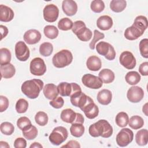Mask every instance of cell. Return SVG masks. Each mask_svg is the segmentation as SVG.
<instances>
[{
    "mask_svg": "<svg viewBox=\"0 0 148 148\" xmlns=\"http://www.w3.org/2000/svg\"><path fill=\"white\" fill-rule=\"evenodd\" d=\"M43 94L45 97L49 99H53L58 95L57 86L53 83L46 84L43 87Z\"/></svg>",
    "mask_w": 148,
    "mask_h": 148,
    "instance_id": "obj_21",
    "label": "cell"
},
{
    "mask_svg": "<svg viewBox=\"0 0 148 148\" xmlns=\"http://www.w3.org/2000/svg\"><path fill=\"white\" fill-rule=\"evenodd\" d=\"M9 106L8 99L3 95L0 96V112H3L6 110Z\"/></svg>",
    "mask_w": 148,
    "mask_h": 148,
    "instance_id": "obj_47",
    "label": "cell"
},
{
    "mask_svg": "<svg viewBox=\"0 0 148 148\" xmlns=\"http://www.w3.org/2000/svg\"><path fill=\"white\" fill-rule=\"evenodd\" d=\"M139 51L142 56L145 58H148V39H143L139 43Z\"/></svg>",
    "mask_w": 148,
    "mask_h": 148,
    "instance_id": "obj_42",
    "label": "cell"
},
{
    "mask_svg": "<svg viewBox=\"0 0 148 148\" xmlns=\"http://www.w3.org/2000/svg\"><path fill=\"white\" fill-rule=\"evenodd\" d=\"M73 60L72 53L66 49L62 50L55 54L52 58L53 65L58 68H64L69 65Z\"/></svg>",
    "mask_w": 148,
    "mask_h": 148,
    "instance_id": "obj_4",
    "label": "cell"
},
{
    "mask_svg": "<svg viewBox=\"0 0 148 148\" xmlns=\"http://www.w3.org/2000/svg\"><path fill=\"white\" fill-rule=\"evenodd\" d=\"M127 6V2L125 0H112L110 3V9L116 13L123 12Z\"/></svg>",
    "mask_w": 148,
    "mask_h": 148,
    "instance_id": "obj_27",
    "label": "cell"
},
{
    "mask_svg": "<svg viewBox=\"0 0 148 148\" xmlns=\"http://www.w3.org/2000/svg\"><path fill=\"white\" fill-rule=\"evenodd\" d=\"M27 146V141L23 138H17L14 142V147L15 148H25Z\"/></svg>",
    "mask_w": 148,
    "mask_h": 148,
    "instance_id": "obj_48",
    "label": "cell"
},
{
    "mask_svg": "<svg viewBox=\"0 0 148 148\" xmlns=\"http://www.w3.org/2000/svg\"><path fill=\"white\" fill-rule=\"evenodd\" d=\"M11 53L7 48L0 49V64L1 65L10 63L11 60Z\"/></svg>",
    "mask_w": 148,
    "mask_h": 148,
    "instance_id": "obj_35",
    "label": "cell"
},
{
    "mask_svg": "<svg viewBox=\"0 0 148 148\" xmlns=\"http://www.w3.org/2000/svg\"><path fill=\"white\" fill-rule=\"evenodd\" d=\"M96 50L98 54L103 56L108 60H113L116 57L114 47L109 43L102 41L96 45Z\"/></svg>",
    "mask_w": 148,
    "mask_h": 148,
    "instance_id": "obj_7",
    "label": "cell"
},
{
    "mask_svg": "<svg viewBox=\"0 0 148 148\" xmlns=\"http://www.w3.org/2000/svg\"><path fill=\"white\" fill-rule=\"evenodd\" d=\"M147 103H146L143 107V109H142V110H143V112L147 116Z\"/></svg>",
    "mask_w": 148,
    "mask_h": 148,
    "instance_id": "obj_55",
    "label": "cell"
},
{
    "mask_svg": "<svg viewBox=\"0 0 148 148\" xmlns=\"http://www.w3.org/2000/svg\"><path fill=\"white\" fill-rule=\"evenodd\" d=\"M88 132L92 137L102 136L108 138L112 136L113 128L108 121L102 119L91 124L89 127Z\"/></svg>",
    "mask_w": 148,
    "mask_h": 148,
    "instance_id": "obj_2",
    "label": "cell"
},
{
    "mask_svg": "<svg viewBox=\"0 0 148 148\" xmlns=\"http://www.w3.org/2000/svg\"><path fill=\"white\" fill-rule=\"evenodd\" d=\"M134 139V133L128 128L121 129L116 136V143L120 147H125L129 145Z\"/></svg>",
    "mask_w": 148,
    "mask_h": 148,
    "instance_id": "obj_8",
    "label": "cell"
},
{
    "mask_svg": "<svg viewBox=\"0 0 148 148\" xmlns=\"http://www.w3.org/2000/svg\"><path fill=\"white\" fill-rule=\"evenodd\" d=\"M84 120V119L83 115L79 113H76V117L75 121L73 123L83 124Z\"/></svg>",
    "mask_w": 148,
    "mask_h": 148,
    "instance_id": "obj_52",
    "label": "cell"
},
{
    "mask_svg": "<svg viewBox=\"0 0 148 148\" xmlns=\"http://www.w3.org/2000/svg\"><path fill=\"white\" fill-rule=\"evenodd\" d=\"M43 13V18L47 22L53 23L58 17L59 9L55 5L49 4L44 8Z\"/></svg>",
    "mask_w": 148,
    "mask_h": 148,
    "instance_id": "obj_11",
    "label": "cell"
},
{
    "mask_svg": "<svg viewBox=\"0 0 148 148\" xmlns=\"http://www.w3.org/2000/svg\"><path fill=\"white\" fill-rule=\"evenodd\" d=\"M148 131L146 129L139 130L135 135L136 143L139 146H145L147 143Z\"/></svg>",
    "mask_w": 148,
    "mask_h": 148,
    "instance_id": "obj_26",
    "label": "cell"
},
{
    "mask_svg": "<svg viewBox=\"0 0 148 148\" xmlns=\"http://www.w3.org/2000/svg\"><path fill=\"white\" fill-rule=\"evenodd\" d=\"M84 127L83 124L72 123L70 127V132L72 136L79 138L82 136L84 132Z\"/></svg>",
    "mask_w": 148,
    "mask_h": 148,
    "instance_id": "obj_29",
    "label": "cell"
},
{
    "mask_svg": "<svg viewBox=\"0 0 148 148\" xmlns=\"http://www.w3.org/2000/svg\"><path fill=\"white\" fill-rule=\"evenodd\" d=\"M139 72L143 76L148 75V62H144L139 65Z\"/></svg>",
    "mask_w": 148,
    "mask_h": 148,
    "instance_id": "obj_49",
    "label": "cell"
},
{
    "mask_svg": "<svg viewBox=\"0 0 148 148\" xmlns=\"http://www.w3.org/2000/svg\"><path fill=\"white\" fill-rule=\"evenodd\" d=\"M98 77L103 83L109 84L113 82L115 76L112 70L109 69H103L99 72Z\"/></svg>",
    "mask_w": 148,
    "mask_h": 148,
    "instance_id": "obj_24",
    "label": "cell"
},
{
    "mask_svg": "<svg viewBox=\"0 0 148 148\" xmlns=\"http://www.w3.org/2000/svg\"><path fill=\"white\" fill-rule=\"evenodd\" d=\"M0 147H7L9 148L10 146L8 145V143L4 141H1L0 142Z\"/></svg>",
    "mask_w": 148,
    "mask_h": 148,
    "instance_id": "obj_54",
    "label": "cell"
},
{
    "mask_svg": "<svg viewBox=\"0 0 148 148\" xmlns=\"http://www.w3.org/2000/svg\"><path fill=\"white\" fill-rule=\"evenodd\" d=\"M43 88V82L40 79H34L25 81L21 85V91L30 99L36 98Z\"/></svg>",
    "mask_w": 148,
    "mask_h": 148,
    "instance_id": "obj_3",
    "label": "cell"
},
{
    "mask_svg": "<svg viewBox=\"0 0 148 148\" xmlns=\"http://www.w3.org/2000/svg\"><path fill=\"white\" fill-rule=\"evenodd\" d=\"M62 147H72V148H79L80 147V145L78 142L76 140H71L69 141L66 145L62 146Z\"/></svg>",
    "mask_w": 148,
    "mask_h": 148,
    "instance_id": "obj_50",
    "label": "cell"
},
{
    "mask_svg": "<svg viewBox=\"0 0 148 148\" xmlns=\"http://www.w3.org/2000/svg\"><path fill=\"white\" fill-rule=\"evenodd\" d=\"M82 82L86 87L92 89H98L102 86L103 84L99 77L90 73L84 75L82 78Z\"/></svg>",
    "mask_w": 148,
    "mask_h": 148,
    "instance_id": "obj_10",
    "label": "cell"
},
{
    "mask_svg": "<svg viewBox=\"0 0 148 148\" xmlns=\"http://www.w3.org/2000/svg\"><path fill=\"white\" fill-rule=\"evenodd\" d=\"M24 41L28 45L36 44L41 39L40 32L35 29H31L26 31L23 36Z\"/></svg>",
    "mask_w": 148,
    "mask_h": 148,
    "instance_id": "obj_16",
    "label": "cell"
},
{
    "mask_svg": "<svg viewBox=\"0 0 148 148\" xmlns=\"http://www.w3.org/2000/svg\"><path fill=\"white\" fill-rule=\"evenodd\" d=\"M49 103L53 108L56 109H60L63 106L64 104V101L61 97H57L56 98L52 99L49 102Z\"/></svg>",
    "mask_w": 148,
    "mask_h": 148,
    "instance_id": "obj_46",
    "label": "cell"
},
{
    "mask_svg": "<svg viewBox=\"0 0 148 148\" xmlns=\"http://www.w3.org/2000/svg\"><path fill=\"white\" fill-rule=\"evenodd\" d=\"M62 9L64 13L68 16L75 15L77 11V5L72 0H64L62 3Z\"/></svg>",
    "mask_w": 148,
    "mask_h": 148,
    "instance_id": "obj_17",
    "label": "cell"
},
{
    "mask_svg": "<svg viewBox=\"0 0 148 148\" xmlns=\"http://www.w3.org/2000/svg\"><path fill=\"white\" fill-rule=\"evenodd\" d=\"M45 35L50 39H54L58 35V30L56 26L46 25L43 29Z\"/></svg>",
    "mask_w": 148,
    "mask_h": 148,
    "instance_id": "obj_33",
    "label": "cell"
},
{
    "mask_svg": "<svg viewBox=\"0 0 148 148\" xmlns=\"http://www.w3.org/2000/svg\"><path fill=\"white\" fill-rule=\"evenodd\" d=\"M128 124L131 128L134 130H138L143 126L144 121L140 116L135 115L132 116L130 119Z\"/></svg>",
    "mask_w": 148,
    "mask_h": 148,
    "instance_id": "obj_30",
    "label": "cell"
},
{
    "mask_svg": "<svg viewBox=\"0 0 148 148\" xmlns=\"http://www.w3.org/2000/svg\"><path fill=\"white\" fill-rule=\"evenodd\" d=\"M86 28L85 23L81 20H78L73 23L72 31L76 36H78L83 32Z\"/></svg>",
    "mask_w": 148,
    "mask_h": 148,
    "instance_id": "obj_36",
    "label": "cell"
},
{
    "mask_svg": "<svg viewBox=\"0 0 148 148\" xmlns=\"http://www.w3.org/2000/svg\"><path fill=\"white\" fill-rule=\"evenodd\" d=\"M0 128L1 132L5 135H10L14 131V125L9 122H3L1 123Z\"/></svg>",
    "mask_w": 148,
    "mask_h": 148,
    "instance_id": "obj_40",
    "label": "cell"
},
{
    "mask_svg": "<svg viewBox=\"0 0 148 148\" xmlns=\"http://www.w3.org/2000/svg\"><path fill=\"white\" fill-rule=\"evenodd\" d=\"M144 91L143 89L139 86L131 87L127 93V97L128 101L132 103L140 102L143 98Z\"/></svg>",
    "mask_w": 148,
    "mask_h": 148,
    "instance_id": "obj_14",
    "label": "cell"
},
{
    "mask_svg": "<svg viewBox=\"0 0 148 148\" xmlns=\"http://www.w3.org/2000/svg\"><path fill=\"white\" fill-rule=\"evenodd\" d=\"M73 26V22L68 17L61 18L58 23V27L62 31H68L72 29Z\"/></svg>",
    "mask_w": 148,
    "mask_h": 148,
    "instance_id": "obj_37",
    "label": "cell"
},
{
    "mask_svg": "<svg viewBox=\"0 0 148 148\" xmlns=\"http://www.w3.org/2000/svg\"><path fill=\"white\" fill-rule=\"evenodd\" d=\"M76 113L72 109L67 108L62 110L60 115L61 119L65 123L72 124L76 119Z\"/></svg>",
    "mask_w": 148,
    "mask_h": 148,
    "instance_id": "obj_25",
    "label": "cell"
},
{
    "mask_svg": "<svg viewBox=\"0 0 148 148\" xmlns=\"http://www.w3.org/2000/svg\"><path fill=\"white\" fill-rule=\"evenodd\" d=\"M29 69L32 75L42 76L46 71V66L43 59L40 57H36L31 60L29 65Z\"/></svg>",
    "mask_w": 148,
    "mask_h": 148,
    "instance_id": "obj_9",
    "label": "cell"
},
{
    "mask_svg": "<svg viewBox=\"0 0 148 148\" xmlns=\"http://www.w3.org/2000/svg\"><path fill=\"white\" fill-rule=\"evenodd\" d=\"M29 50L24 42L19 41L15 45V55L20 61H26L29 57Z\"/></svg>",
    "mask_w": 148,
    "mask_h": 148,
    "instance_id": "obj_12",
    "label": "cell"
},
{
    "mask_svg": "<svg viewBox=\"0 0 148 148\" xmlns=\"http://www.w3.org/2000/svg\"><path fill=\"white\" fill-rule=\"evenodd\" d=\"M57 90L58 94L62 97H71L75 93L82 91L80 86L76 83L61 82L57 86Z\"/></svg>",
    "mask_w": 148,
    "mask_h": 148,
    "instance_id": "obj_6",
    "label": "cell"
},
{
    "mask_svg": "<svg viewBox=\"0 0 148 148\" xmlns=\"http://www.w3.org/2000/svg\"><path fill=\"white\" fill-rule=\"evenodd\" d=\"M112 94L111 91L107 89H103L98 92L97 94L98 102L103 105L109 104L112 101Z\"/></svg>",
    "mask_w": 148,
    "mask_h": 148,
    "instance_id": "obj_20",
    "label": "cell"
},
{
    "mask_svg": "<svg viewBox=\"0 0 148 148\" xmlns=\"http://www.w3.org/2000/svg\"><path fill=\"white\" fill-rule=\"evenodd\" d=\"M91 9L95 13H101L105 8L104 2L101 0L92 1L90 5Z\"/></svg>",
    "mask_w": 148,
    "mask_h": 148,
    "instance_id": "obj_41",
    "label": "cell"
},
{
    "mask_svg": "<svg viewBox=\"0 0 148 148\" xmlns=\"http://www.w3.org/2000/svg\"><path fill=\"white\" fill-rule=\"evenodd\" d=\"M48 120L49 118L47 114L42 111L38 112L35 116V122L40 126H45L46 125L48 122Z\"/></svg>",
    "mask_w": 148,
    "mask_h": 148,
    "instance_id": "obj_38",
    "label": "cell"
},
{
    "mask_svg": "<svg viewBox=\"0 0 148 148\" xmlns=\"http://www.w3.org/2000/svg\"><path fill=\"white\" fill-rule=\"evenodd\" d=\"M105 38V35L104 34L100 32L99 31H98L97 29H95L94 31V37L91 40V42H90L89 46L91 50H94L95 49V44L100 39H103Z\"/></svg>",
    "mask_w": 148,
    "mask_h": 148,
    "instance_id": "obj_44",
    "label": "cell"
},
{
    "mask_svg": "<svg viewBox=\"0 0 148 148\" xmlns=\"http://www.w3.org/2000/svg\"><path fill=\"white\" fill-rule=\"evenodd\" d=\"M112 18L107 15L100 16L97 21V25L98 28L102 31H106L110 29L113 26Z\"/></svg>",
    "mask_w": 148,
    "mask_h": 148,
    "instance_id": "obj_18",
    "label": "cell"
},
{
    "mask_svg": "<svg viewBox=\"0 0 148 148\" xmlns=\"http://www.w3.org/2000/svg\"><path fill=\"white\" fill-rule=\"evenodd\" d=\"M92 35V34L91 31L89 28H87L83 32L77 36V37L79 40L83 42H87L91 39Z\"/></svg>",
    "mask_w": 148,
    "mask_h": 148,
    "instance_id": "obj_45",
    "label": "cell"
},
{
    "mask_svg": "<svg viewBox=\"0 0 148 148\" xmlns=\"http://www.w3.org/2000/svg\"><path fill=\"white\" fill-rule=\"evenodd\" d=\"M28 108V103L25 99H19L16 103V110L18 113H25Z\"/></svg>",
    "mask_w": 148,
    "mask_h": 148,
    "instance_id": "obj_39",
    "label": "cell"
},
{
    "mask_svg": "<svg viewBox=\"0 0 148 148\" xmlns=\"http://www.w3.org/2000/svg\"><path fill=\"white\" fill-rule=\"evenodd\" d=\"M31 125H32V124H31L30 120L28 117H25V116L20 117L17 120V125L18 128L22 131L23 130L28 128V127H29Z\"/></svg>",
    "mask_w": 148,
    "mask_h": 148,
    "instance_id": "obj_43",
    "label": "cell"
},
{
    "mask_svg": "<svg viewBox=\"0 0 148 148\" xmlns=\"http://www.w3.org/2000/svg\"><path fill=\"white\" fill-rule=\"evenodd\" d=\"M86 66L88 69L92 71H98L102 66L101 60L96 56L89 57L86 62Z\"/></svg>",
    "mask_w": 148,
    "mask_h": 148,
    "instance_id": "obj_22",
    "label": "cell"
},
{
    "mask_svg": "<svg viewBox=\"0 0 148 148\" xmlns=\"http://www.w3.org/2000/svg\"><path fill=\"white\" fill-rule=\"evenodd\" d=\"M22 133L24 138L28 140L34 139L38 135V130L34 125H30L28 128L23 130Z\"/></svg>",
    "mask_w": 148,
    "mask_h": 148,
    "instance_id": "obj_32",
    "label": "cell"
},
{
    "mask_svg": "<svg viewBox=\"0 0 148 148\" xmlns=\"http://www.w3.org/2000/svg\"><path fill=\"white\" fill-rule=\"evenodd\" d=\"M147 25V18L143 16H138L135 18L133 24L125 30L124 35L128 40H136L143 34Z\"/></svg>",
    "mask_w": 148,
    "mask_h": 148,
    "instance_id": "obj_1",
    "label": "cell"
},
{
    "mask_svg": "<svg viewBox=\"0 0 148 148\" xmlns=\"http://www.w3.org/2000/svg\"><path fill=\"white\" fill-rule=\"evenodd\" d=\"M0 31H1V38L2 40L3 38L6 36V35L8 34V29L6 26H4L3 25H0Z\"/></svg>",
    "mask_w": 148,
    "mask_h": 148,
    "instance_id": "obj_51",
    "label": "cell"
},
{
    "mask_svg": "<svg viewBox=\"0 0 148 148\" xmlns=\"http://www.w3.org/2000/svg\"><path fill=\"white\" fill-rule=\"evenodd\" d=\"M0 69L1 77L5 79L12 77L16 73V69L14 65L10 63L1 65Z\"/></svg>",
    "mask_w": 148,
    "mask_h": 148,
    "instance_id": "obj_23",
    "label": "cell"
},
{
    "mask_svg": "<svg viewBox=\"0 0 148 148\" xmlns=\"http://www.w3.org/2000/svg\"><path fill=\"white\" fill-rule=\"evenodd\" d=\"M67 130L62 126H58L53 129L49 136V141L54 145H60L68 138Z\"/></svg>",
    "mask_w": 148,
    "mask_h": 148,
    "instance_id": "obj_5",
    "label": "cell"
},
{
    "mask_svg": "<svg viewBox=\"0 0 148 148\" xmlns=\"http://www.w3.org/2000/svg\"><path fill=\"white\" fill-rule=\"evenodd\" d=\"M30 148H32V147H35V148H42L43 146L42 145H40L39 143L38 142H34L32 145H30L29 146Z\"/></svg>",
    "mask_w": 148,
    "mask_h": 148,
    "instance_id": "obj_53",
    "label": "cell"
},
{
    "mask_svg": "<svg viewBox=\"0 0 148 148\" xmlns=\"http://www.w3.org/2000/svg\"><path fill=\"white\" fill-rule=\"evenodd\" d=\"M129 121L128 114L124 112H120L116 116L115 121L116 124L120 127H125L127 125Z\"/></svg>",
    "mask_w": 148,
    "mask_h": 148,
    "instance_id": "obj_31",
    "label": "cell"
},
{
    "mask_svg": "<svg viewBox=\"0 0 148 148\" xmlns=\"http://www.w3.org/2000/svg\"><path fill=\"white\" fill-rule=\"evenodd\" d=\"M53 51V46L51 43L44 42L40 45L39 53L44 57L50 56Z\"/></svg>",
    "mask_w": 148,
    "mask_h": 148,
    "instance_id": "obj_34",
    "label": "cell"
},
{
    "mask_svg": "<svg viewBox=\"0 0 148 148\" xmlns=\"http://www.w3.org/2000/svg\"><path fill=\"white\" fill-rule=\"evenodd\" d=\"M85 116L89 119H93L98 116L99 113V109L97 105L94 102L93 100H90L83 108L81 109Z\"/></svg>",
    "mask_w": 148,
    "mask_h": 148,
    "instance_id": "obj_15",
    "label": "cell"
},
{
    "mask_svg": "<svg viewBox=\"0 0 148 148\" xmlns=\"http://www.w3.org/2000/svg\"><path fill=\"white\" fill-rule=\"evenodd\" d=\"M14 14L13 10L5 5H0V20L3 22H9L13 20Z\"/></svg>",
    "mask_w": 148,
    "mask_h": 148,
    "instance_id": "obj_19",
    "label": "cell"
},
{
    "mask_svg": "<svg viewBox=\"0 0 148 148\" xmlns=\"http://www.w3.org/2000/svg\"><path fill=\"white\" fill-rule=\"evenodd\" d=\"M119 61L121 65L128 69H132L136 64L134 56L129 51H124L121 53L119 57Z\"/></svg>",
    "mask_w": 148,
    "mask_h": 148,
    "instance_id": "obj_13",
    "label": "cell"
},
{
    "mask_svg": "<svg viewBox=\"0 0 148 148\" xmlns=\"http://www.w3.org/2000/svg\"><path fill=\"white\" fill-rule=\"evenodd\" d=\"M140 75L136 71H130L125 76L126 82L130 85H135L138 84L140 82Z\"/></svg>",
    "mask_w": 148,
    "mask_h": 148,
    "instance_id": "obj_28",
    "label": "cell"
}]
</instances>
